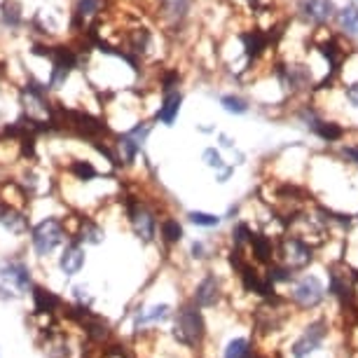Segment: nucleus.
<instances>
[{
    "instance_id": "4468645a",
    "label": "nucleus",
    "mask_w": 358,
    "mask_h": 358,
    "mask_svg": "<svg viewBox=\"0 0 358 358\" xmlns=\"http://www.w3.org/2000/svg\"><path fill=\"white\" fill-rule=\"evenodd\" d=\"M185 236V229L180 225L178 218H173V215H164V218H159V227H157V239L162 241L164 246H178L180 241H183Z\"/></svg>"
},
{
    "instance_id": "b1692460",
    "label": "nucleus",
    "mask_w": 358,
    "mask_h": 358,
    "mask_svg": "<svg viewBox=\"0 0 358 358\" xmlns=\"http://www.w3.org/2000/svg\"><path fill=\"white\" fill-rule=\"evenodd\" d=\"M211 246H208V241H201V239H197V241H192L190 244V258L192 260H208L211 258Z\"/></svg>"
},
{
    "instance_id": "cd10ccee",
    "label": "nucleus",
    "mask_w": 358,
    "mask_h": 358,
    "mask_svg": "<svg viewBox=\"0 0 358 358\" xmlns=\"http://www.w3.org/2000/svg\"><path fill=\"white\" fill-rule=\"evenodd\" d=\"M220 145H222V148H234L232 138H229V136H225V134H220Z\"/></svg>"
},
{
    "instance_id": "7ed1b4c3",
    "label": "nucleus",
    "mask_w": 358,
    "mask_h": 358,
    "mask_svg": "<svg viewBox=\"0 0 358 358\" xmlns=\"http://www.w3.org/2000/svg\"><path fill=\"white\" fill-rule=\"evenodd\" d=\"M120 204L124 208L127 222H129L134 236H136L143 246L155 244V241H157V227H159L157 211H155L145 199L134 197V194H122Z\"/></svg>"
},
{
    "instance_id": "aec40b11",
    "label": "nucleus",
    "mask_w": 358,
    "mask_h": 358,
    "mask_svg": "<svg viewBox=\"0 0 358 358\" xmlns=\"http://www.w3.org/2000/svg\"><path fill=\"white\" fill-rule=\"evenodd\" d=\"M337 19H340L342 29L347 33H358V8L356 5H347V8H342Z\"/></svg>"
},
{
    "instance_id": "a211bd4d",
    "label": "nucleus",
    "mask_w": 358,
    "mask_h": 358,
    "mask_svg": "<svg viewBox=\"0 0 358 358\" xmlns=\"http://www.w3.org/2000/svg\"><path fill=\"white\" fill-rule=\"evenodd\" d=\"M312 131H316L323 141H328V143H333V141H340L342 138V127L340 124H333V122H323V120H319L314 127H312Z\"/></svg>"
},
{
    "instance_id": "4be33fe9",
    "label": "nucleus",
    "mask_w": 358,
    "mask_h": 358,
    "mask_svg": "<svg viewBox=\"0 0 358 358\" xmlns=\"http://www.w3.org/2000/svg\"><path fill=\"white\" fill-rule=\"evenodd\" d=\"M220 103L227 113H232V115H246L248 113V103L241 96H232V94H227V96L220 99Z\"/></svg>"
},
{
    "instance_id": "20e7f679",
    "label": "nucleus",
    "mask_w": 358,
    "mask_h": 358,
    "mask_svg": "<svg viewBox=\"0 0 358 358\" xmlns=\"http://www.w3.org/2000/svg\"><path fill=\"white\" fill-rule=\"evenodd\" d=\"M312 260H314V248H312V244L302 241L300 236L286 234V236H281V239L276 241L274 262L288 267L290 272H300V269L309 267V265H312Z\"/></svg>"
},
{
    "instance_id": "6e6552de",
    "label": "nucleus",
    "mask_w": 358,
    "mask_h": 358,
    "mask_svg": "<svg viewBox=\"0 0 358 358\" xmlns=\"http://www.w3.org/2000/svg\"><path fill=\"white\" fill-rule=\"evenodd\" d=\"M87 265V251L80 241L71 239L62 251H59V258H57V267L62 272L64 279H76V276L83 272Z\"/></svg>"
},
{
    "instance_id": "9b49d317",
    "label": "nucleus",
    "mask_w": 358,
    "mask_h": 358,
    "mask_svg": "<svg viewBox=\"0 0 358 358\" xmlns=\"http://www.w3.org/2000/svg\"><path fill=\"white\" fill-rule=\"evenodd\" d=\"M71 236L83 246H101L106 241V229L96 218L80 215V218H76V229L71 232Z\"/></svg>"
},
{
    "instance_id": "f257e3e1",
    "label": "nucleus",
    "mask_w": 358,
    "mask_h": 358,
    "mask_svg": "<svg viewBox=\"0 0 358 358\" xmlns=\"http://www.w3.org/2000/svg\"><path fill=\"white\" fill-rule=\"evenodd\" d=\"M71 239L73 236H71L69 218L64 220L59 215H45V218H40L29 229V244L38 260H47L50 255L62 251Z\"/></svg>"
},
{
    "instance_id": "ddd939ff",
    "label": "nucleus",
    "mask_w": 358,
    "mask_h": 358,
    "mask_svg": "<svg viewBox=\"0 0 358 358\" xmlns=\"http://www.w3.org/2000/svg\"><path fill=\"white\" fill-rule=\"evenodd\" d=\"M253 251V258L255 262H260V265H272L274 262V248L276 244L272 241V236L262 234V232H251V239H248V246Z\"/></svg>"
},
{
    "instance_id": "f03ea898",
    "label": "nucleus",
    "mask_w": 358,
    "mask_h": 358,
    "mask_svg": "<svg viewBox=\"0 0 358 358\" xmlns=\"http://www.w3.org/2000/svg\"><path fill=\"white\" fill-rule=\"evenodd\" d=\"M171 340L183 349H197L206 337V321L201 309L192 300H185L173 312Z\"/></svg>"
},
{
    "instance_id": "6ab92c4d",
    "label": "nucleus",
    "mask_w": 358,
    "mask_h": 358,
    "mask_svg": "<svg viewBox=\"0 0 358 358\" xmlns=\"http://www.w3.org/2000/svg\"><path fill=\"white\" fill-rule=\"evenodd\" d=\"M71 293H73V305L85 307V309H92V305H94V293L90 290V286H87V283H76V286L71 288Z\"/></svg>"
},
{
    "instance_id": "423d86ee",
    "label": "nucleus",
    "mask_w": 358,
    "mask_h": 358,
    "mask_svg": "<svg viewBox=\"0 0 358 358\" xmlns=\"http://www.w3.org/2000/svg\"><path fill=\"white\" fill-rule=\"evenodd\" d=\"M328 321L326 319H316L309 326L302 330V335L290 344V356L293 358H312L316 351L321 349V344L326 342L328 337Z\"/></svg>"
},
{
    "instance_id": "393cba45",
    "label": "nucleus",
    "mask_w": 358,
    "mask_h": 358,
    "mask_svg": "<svg viewBox=\"0 0 358 358\" xmlns=\"http://www.w3.org/2000/svg\"><path fill=\"white\" fill-rule=\"evenodd\" d=\"M344 94H347V101H349V103L358 108V83H356V85H349L347 90H344Z\"/></svg>"
},
{
    "instance_id": "c85d7f7f",
    "label": "nucleus",
    "mask_w": 358,
    "mask_h": 358,
    "mask_svg": "<svg viewBox=\"0 0 358 358\" xmlns=\"http://www.w3.org/2000/svg\"><path fill=\"white\" fill-rule=\"evenodd\" d=\"M236 213H239V206H229V211H227V220H234V218H236Z\"/></svg>"
},
{
    "instance_id": "bb28decb",
    "label": "nucleus",
    "mask_w": 358,
    "mask_h": 358,
    "mask_svg": "<svg viewBox=\"0 0 358 358\" xmlns=\"http://www.w3.org/2000/svg\"><path fill=\"white\" fill-rule=\"evenodd\" d=\"M232 173H234V166H225L222 171L215 173V180H218V183H227L229 176H232Z\"/></svg>"
},
{
    "instance_id": "39448f33",
    "label": "nucleus",
    "mask_w": 358,
    "mask_h": 358,
    "mask_svg": "<svg viewBox=\"0 0 358 358\" xmlns=\"http://www.w3.org/2000/svg\"><path fill=\"white\" fill-rule=\"evenodd\" d=\"M0 286L10 288L12 293L19 297L31 295L36 281H33V272H31L29 262L24 258H19V255H10V258L0 260Z\"/></svg>"
},
{
    "instance_id": "dca6fc26",
    "label": "nucleus",
    "mask_w": 358,
    "mask_h": 358,
    "mask_svg": "<svg viewBox=\"0 0 358 358\" xmlns=\"http://www.w3.org/2000/svg\"><path fill=\"white\" fill-rule=\"evenodd\" d=\"M222 358H255L253 342L248 337H234L222 349Z\"/></svg>"
},
{
    "instance_id": "a878e982",
    "label": "nucleus",
    "mask_w": 358,
    "mask_h": 358,
    "mask_svg": "<svg viewBox=\"0 0 358 358\" xmlns=\"http://www.w3.org/2000/svg\"><path fill=\"white\" fill-rule=\"evenodd\" d=\"M342 157H347L349 162H354V164H358V145H347V148H342Z\"/></svg>"
},
{
    "instance_id": "0eeeda50",
    "label": "nucleus",
    "mask_w": 358,
    "mask_h": 358,
    "mask_svg": "<svg viewBox=\"0 0 358 358\" xmlns=\"http://www.w3.org/2000/svg\"><path fill=\"white\" fill-rule=\"evenodd\" d=\"M290 300L300 309H314L326 300V288H323L319 276L307 274L295 281L293 290H290Z\"/></svg>"
},
{
    "instance_id": "5701e85b",
    "label": "nucleus",
    "mask_w": 358,
    "mask_h": 358,
    "mask_svg": "<svg viewBox=\"0 0 358 358\" xmlns=\"http://www.w3.org/2000/svg\"><path fill=\"white\" fill-rule=\"evenodd\" d=\"M201 162H204V164H206L208 169H213L215 173L222 171V169L227 166V164H225V159L220 157V152L215 150V148H206V150L201 152Z\"/></svg>"
},
{
    "instance_id": "f8f14e48",
    "label": "nucleus",
    "mask_w": 358,
    "mask_h": 358,
    "mask_svg": "<svg viewBox=\"0 0 358 358\" xmlns=\"http://www.w3.org/2000/svg\"><path fill=\"white\" fill-rule=\"evenodd\" d=\"M180 103H183V94L178 90L162 92V101H159V108H157V115H155V117H157L162 124L171 127L180 113Z\"/></svg>"
},
{
    "instance_id": "9d476101",
    "label": "nucleus",
    "mask_w": 358,
    "mask_h": 358,
    "mask_svg": "<svg viewBox=\"0 0 358 358\" xmlns=\"http://www.w3.org/2000/svg\"><path fill=\"white\" fill-rule=\"evenodd\" d=\"M31 300H33V314L36 316H57L59 312H64L66 302L59 297L54 290L40 286V283H36L31 290Z\"/></svg>"
},
{
    "instance_id": "412c9836",
    "label": "nucleus",
    "mask_w": 358,
    "mask_h": 358,
    "mask_svg": "<svg viewBox=\"0 0 358 358\" xmlns=\"http://www.w3.org/2000/svg\"><path fill=\"white\" fill-rule=\"evenodd\" d=\"M187 220L192 222V225H197V227H206V229H213V227H218L222 218H218V215H213V213H204V211H190L187 213Z\"/></svg>"
},
{
    "instance_id": "1a4fd4ad",
    "label": "nucleus",
    "mask_w": 358,
    "mask_h": 358,
    "mask_svg": "<svg viewBox=\"0 0 358 358\" xmlns=\"http://www.w3.org/2000/svg\"><path fill=\"white\" fill-rule=\"evenodd\" d=\"M190 300L197 305L199 309H213L215 305H220L222 300V283L213 272H206L201 276V281L197 283L194 293Z\"/></svg>"
},
{
    "instance_id": "f3484780",
    "label": "nucleus",
    "mask_w": 358,
    "mask_h": 358,
    "mask_svg": "<svg viewBox=\"0 0 358 358\" xmlns=\"http://www.w3.org/2000/svg\"><path fill=\"white\" fill-rule=\"evenodd\" d=\"M305 10L314 22H328L335 12V5L333 0H307Z\"/></svg>"
},
{
    "instance_id": "2eb2a0df",
    "label": "nucleus",
    "mask_w": 358,
    "mask_h": 358,
    "mask_svg": "<svg viewBox=\"0 0 358 358\" xmlns=\"http://www.w3.org/2000/svg\"><path fill=\"white\" fill-rule=\"evenodd\" d=\"M69 173L76 180H80V183H92V180L101 178V171L90 159H73L69 164Z\"/></svg>"
}]
</instances>
